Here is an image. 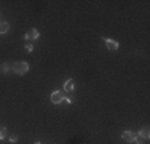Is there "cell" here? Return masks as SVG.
Here are the masks:
<instances>
[{
    "label": "cell",
    "instance_id": "cell-11",
    "mask_svg": "<svg viewBox=\"0 0 150 144\" xmlns=\"http://www.w3.org/2000/svg\"><path fill=\"white\" fill-rule=\"evenodd\" d=\"M26 50H27V51H32V50H34V45H32L30 42H27L26 43Z\"/></svg>",
    "mask_w": 150,
    "mask_h": 144
},
{
    "label": "cell",
    "instance_id": "cell-14",
    "mask_svg": "<svg viewBox=\"0 0 150 144\" xmlns=\"http://www.w3.org/2000/svg\"><path fill=\"white\" fill-rule=\"evenodd\" d=\"M34 144H42V143H40V141H35V143H34Z\"/></svg>",
    "mask_w": 150,
    "mask_h": 144
},
{
    "label": "cell",
    "instance_id": "cell-9",
    "mask_svg": "<svg viewBox=\"0 0 150 144\" xmlns=\"http://www.w3.org/2000/svg\"><path fill=\"white\" fill-rule=\"evenodd\" d=\"M0 71H2L3 74H6V72H10V71H11V64H10V63H3L2 66H0Z\"/></svg>",
    "mask_w": 150,
    "mask_h": 144
},
{
    "label": "cell",
    "instance_id": "cell-1",
    "mask_svg": "<svg viewBox=\"0 0 150 144\" xmlns=\"http://www.w3.org/2000/svg\"><path fill=\"white\" fill-rule=\"evenodd\" d=\"M11 71L18 75H24L29 72V63H26V61H18V63L11 64Z\"/></svg>",
    "mask_w": 150,
    "mask_h": 144
},
{
    "label": "cell",
    "instance_id": "cell-13",
    "mask_svg": "<svg viewBox=\"0 0 150 144\" xmlns=\"http://www.w3.org/2000/svg\"><path fill=\"white\" fill-rule=\"evenodd\" d=\"M134 144H142V139L141 138H136L134 139Z\"/></svg>",
    "mask_w": 150,
    "mask_h": 144
},
{
    "label": "cell",
    "instance_id": "cell-12",
    "mask_svg": "<svg viewBox=\"0 0 150 144\" xmlns=\"http://www.w3.org/2000/svg\"><path fill=\"white\" fill-rule=\"evenodd\" d=\"M10 143H11V144H13V143H18V136H16V135L10 136Z\"/></svg>",
    "mask_w": 150,
    "mask_h": 144
},
{
    "label": "cell",
    "instance_id": "cell-5",
    "mask_svg": "<svg viewBox=\"0 0 150 144\" xmlns=\"http://www.w3.org/2000/svg\"><path fill=\"white\" fill-rule=\"evenodd\" d=\"M104 42H105V46L110 51H117V50L120 48V43L117 40H113V38H104Z\"/></svg>",
    "mask_w": 150,
    "mask_h": 144
},
{
    "label": "cell",
    "instance_id": "cell-10",
    "mask_svg": "<svg viewBox=\"0 0 150 144\" xmlns=\"http://www.w3.org/2000/svg\"><path fill=\"white\" fill-rule=\"evenodd\" d=\"M6 136H8V130H6L5 127H2V128H0V141H3Z\"/></svg>",
    "mask_w": 150,
    "mask_h": 144
},
{
    "label": "cell",
    "instance_id": "cell-2",
    "mask_svg": "<svg viewBox=\"0 0 150 144\" xmlns=\"http://www.w3.org/2000/svg\"><path fill=\"white\" fill-rule=\"evenodd\" d=\"M64 91H61V90H56V91H53L51 93V96H50V99H51V103L53 104H61L64 101Z\"/></svg>",
    "mask_w": 150,
    "mask_h": 144
},
{
    "label": "cell",
    "instance_id": "cell-4",
    "mask_svg": "<svg viewBox=\"0 0 150 144\" xmlns=\"http://www.w3.org/2000/svg\"><path fill=\"white\" fill-rule=\"evenodd\" d=\"M38 37H40V32H38V29H30L27 34H24V40H26V42L38 40Z\"/></svg>",
    "mask_w": 150,
    "mask_h": 144
},
{
    "label": "cell",
    "instance_id": "cell-8",
    "mask_svg": "<svg viewBox=\"0 0 150 144\" xmlns=\"http://www.w3.org/2000/svg\"><path fill=\"white\" fill-rule=\"evenodd\" d=\"M10 29V24L6 21H0V34H6Z\"/></svg>",
    "mask_w": 150,
    "mask_h": 144
},
{
    "label": "cell",
    "instance_id": "cell-3",
    "mask_svg": "<svg viewBox=\"0 0 150 144\" xmlns=\"http://www.w3.org/2000/svg\"><path fill=\"white\" fill-rule=\"evenodd\" d=\"M136 138H137V135H136L134 131H131V130H125V131L121 133V139H123L125 143H134Z\"/></svg>",
    "mask_w": 150,
    "mask_h": 144
},
{
    "label": "cell",
    "instance_id": "cell-7",
    "mask_svg": "<svg viewBox=\"0 0 150 144\" xmlns=\"http://www.w3.org/2000/svg\"><path fill=\"white\" fill-rule=\"evenodd\" d=\"M74 88H75V82L72 78H67V80L64 82V91H72Z\"/></svg>",
    "mask_w": 150,
    "mask_h": 144
},
{
    "label": "cell",
    "instance_id": "cell-6",
    "mask_svg": "<svg viewBox=\"0 0 150 144\" xmlns=\"http://www.w3.org/2000/svg\"><path fill=\"white\" fill-rule=\"evenodd\" d=\"M139 138H142V139H149L150 138V128L149 127H144L142 130H139Z\"/></svg>",
    "mask_w": 150,
    "mask_h": 144
}]
</instances>
